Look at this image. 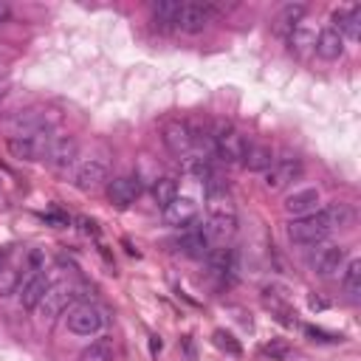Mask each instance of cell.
Returning <instances> with one entry per match:
<instances>
[{"mask_svg":"<svg viewBox=\"0 0 361 361\" xmlns=\"http://www.w3.org/2000/svg\"><path fill=\"white\" fill-rule=\"evenodd\" d=\"M285 234H288V240H290L293 245H319V243L327 240L330 226H327V220H324L322 212H313V214L288 220Z\"/></svg>","mask_w":361,"mask_h":361,"instance_id":"1","label":"cell"},{"mask_svg":"<svg viewBox=\"0 0 361 361\" xmlns=\"http://www.w3.org/2000/svg\"><path fill=\"white\" fill-rule=\"evenodd\" d=\"M51 141H54L51 127H39V130H31V133H23V135H11L6 141V147L20 161H39V158H45Z\"/></svg>","mask_w":361,"mask_h":361,"instance_id":"2","label":"cell"},{"mask_svg":"<svg viewBox=\"0 0 361 361\" xmlns=\"http://www.w3.org/2000/svg\"><path fill=\"white\" fill-rule=\"evenodd\" d=\"M212 144H214V155L223 164H243L248 141L240 130H234L231 124H217L212 133Z\"/></svg>","mask_w":361,"mask_h":361,"instance_id":"3","label":"cell"},{"mask_svg":"<svg viewBox=\"0 0 361 361\" xmlns=\"http://www.w3.org/2000/svg\"><path fill=\"white\" fill-rule=\"evenodd\" d=\"M65 324L76 336H96L104 327V313L90 302H76V305L68 307Z\"/></svg>","mask_w":361,"mask_h":361,"instance_id":"4","label":"cell"},{"mask_svg":"<svg viewBox=\"0 0 361 361\" xmlns=\"http://www.w3.org/2000/svg\"><path fill=\"white\" fill-rule=\"evenodd\" d=\"M217 14V8L212 3H197V0H189V3H180V11H178V20H175V28L183 31V34H200L212 17Z\"/></svg>","mask_w":361,"mask_h":361,"instance_id":"5","label":"cell"},{"mask_svg":"<svg viewBox=\"0 0 361 361\" xmlns=\"http://www.w3.org/2000/svg\"><path fill=\"white\" fill-rule=\"evenodd\" d=\"M347 262V248L338 243H319L316 251L310 254V268L319 276H336Z\"/></svg>","mask_w":361,"mask_h":361,"instance_id":"6","label":"cell"},{"mask_svg":"<svg viewBox=\"0 0 361 361\" xmlns=\"http://www.w3.org/2000/svg\"><path fill=\"white\" fill-rule=\"evenodd\" d=\"M265 189L268 192H279V189H285V186H290L299 175H302V161L296 158V155H285V158H276L265 172Z\"/></svg>","mask_w":361,"mask_h":361,"instance_id":"7","label":"cell"},{"mask_svg":"<svg viewBox=\"0 0 361 361\" xmlns=\"http://www.w3.org/2000/svg\"><path fill=\"white\" fill-rule=\"evenodd\" d=\"M73 296H76V293H73L71 285H65V282H51L37 310H39L45 319H56V316H62V313L73 305Z\"/></svg>","mask_w":361,"mask_h":361,"instance_id":"8","label":"cell"},{"mask_svg":"<svg viewBox=\"0 0 361 361\" xmlns=\"http://www.w3.org/2000/svg\"><path fill=\"white\" fill-rule=\"evenodd\" d=\"M164 144L169 147L172 155H178L180 161L186 155L195 152V135H192V127L186 121H166L164 124Z\"/></svg>","mask_w":361,"mask_h":361,"instance_id":"9","label":"cell"},{"mask_svg":"<svg viewBox=\"0 0 361 361\" xmlns=\"http://www.w3.org/2000/svg\"><path fill=\"white\" fill-rule=\"evenodd\" d=\"M319 203H322V192L316 186H302V189H293L290 195H285L282 209L290 217H305V214L319 212Z\"/></svg>","mask_w":361,"mask_h":361,"instance_id":"10","label":"cell"},{"mask_svg":"<svg viewBox=\"0 0 361 361\" xmlns=\"http://www.w3.org/2000/svg\"><path fill=\"white\" fill-rule=\"evenodd\" d=\"M107 180H110V169H107V164L99 161V158H87L85 164H79L76 178H73L76 189H82V192H96V189L104 186Z\"/></svg>","mask_w":361,"mask_h":361,"instance_id":"11","label":"cell"},{"mask_svg":"<svg viewBox=\"0 0 361 361\" xmlns=\"http://www.w3.org/2000/svg\"><path fill=\"white\" fill-rule=\"evenodd\" d=\"M76 155H79V141L73 135H54L45 158L54 169H68L76 164Z\"/></svg>","mask_w":361,"mask_h":361,"instance_id":"12","label":"cell"},{"mask_svg":"<svg viewBox=\"0 0 361 361\" xmlns=\"http://www.w3.org/2000/svg\"><path fill=\"white\" fill-rule=\"evenodd\" d=\"M178 245H180V251H183L186 257H195V259H206L209 251H212V240H209L206 228H203L197 220H192V223L183 228V237H180Z\"/></svg>","mask_w":361,"mask_h":361,"instance_id":"13","label":"cell"},{"mask_svg":"<svg viewBox=\"0 0 361 361\" xmlns=\"http://www.w3.org/2000/svg\"><path fill=\"white\" fill-rule=\"evenodd\" d=\"M161 214H164V223H166V226L186 228L192 220H197V203H195L192 197H186V195H178L172 203H166V206L161 209Z\"/></svg>","mask_w":361,"mask_h":361,"instance_id":"14","label":"cell"},{"mask_svg":"<svg viewBox=\"0 0 361 361\" xmlns=\"http://www.w3.org/2000/svg\"><path fill=\"white\" fill-rule=\"evenodd\" d=\"M138 195H141V180L133 178V175H121V178L107 180V197L118 209H127L130 203H135Z\"/></svg>","mask_w":361,"mask_h":361,"instance_id":"15","label":"cell"},{"mask_svg":"<svg viewBox=\"0 0 361 361\" xmlns=\"http://www.w3.org/2000/svg\"><path fill=\"white\" fill-rule=\"evenodd\" d=\"M313 51H316L322 59L333 62V59H338V56L344 54V37H341L333 25H327V28H322V31L316 34V45H313Z\"/></svg>","mask_w":361,"mask_h":361,"instance_id":"16","label":"cell"},{"mask_svg":"<svg viewBox=\"0 0 361 361\" xmlns=\"http://www.w3.org/2000/svg\"><path fill=\"white\" fill-rule=\"evenodd\" d=\"M48 276L45 274H39V271H34L25 282H23V290H20V305L25 307V310H37L39 307V302H42V296H45V290H48Z\"/></svg>","mask_w":361,"mask_h":361,"instance_id":"17","label":"cell"},{"mask_svg":"<svg viewBox=\"0 0 361 361\" xmlns=\"http://www.w3.org/2000/svg\"><path fill=\"white\" fill-rule=\"evenodd\" d=\"M333 28H336L344 39L358 42V39H361V8L353 6V8H347V11H336V14H333Z\"/></svg>","mask_w":361,"mask_h":361,"instance_id":"18","label":"cell"},{"mask_svg":"<svg viewBox=\"0 0 361 361\" xmlns=\"http://www.w3.org/2000/svg\"><path fill=\"white\" fill-rule=\"evenodd\" d=\"M305 11H307L305 3H288V6H282V11H279L276 20H274V31H276L279 37H290L293 28L302 23Z\"/></svg>","mask_w":361,"mask_h":361,"instance_id":"19","label":"cell"},{"mask_svg":"<svg viewBox=\"0 0 361 361\" xmlns=\"http://www.w3.org/2000/svg\"><path fill=\"white\" fill-rule=\"evenodd\" d=\"M178 11H180V0H158V3H152V23H155V28L158 31L175 28Z\"/></svg>","mask_w":361,"mask_h":361,"instance_id":"20","label":"cell"},{"mask_svg":"<svg viewBox=\"0 0 361 361\" xmlns=\"http://www.w3.org/2000/svg\"><path fill=\"white\" fill-rule=\"evenodd\" d=\"M319 212L324 214V220H327L330 228H347L353 223V217H355L353 209H350V203H344V200H333V203H327Z\"/></svg>","mask_w":361,"mask_h":361,"instance_id":"21","label":"cell"},{"mask_svg":"<svg viewBox=\"0 0 361 361\" xmlns=\"http://www.w3.org/2000/svg\"><path fill=\"white\" fill-rule=\"evenodd\" d=\"M341 285H344L347 296L353 302H358V296H361V259L358 257H353V259L344 262V268H341Z\"/></svg>","mask_w":361,"mask_h":361,"instance_id":"22","label":"cell"},{"mask_svg":"<svg viewBox=\"0 0 361 361\" xmlns=\"http://www.w3.org/2000/svg\"><path fill=\"white\" fill-rule=\"evenodd\" d=\"M274 164V155L265 144H248L245 149V158H243V166L251 169V172H265L268 166Z\"/></svg>","mask_w":361,"mask_h":361,"instance_id":"23","label":"cell"},{"mask_svg":"<svg viewBox=\"0 0 361 361\" xmlns=\"http://www.w3.org/2000/svg\"><path fill=\"white\" fill-rule=\"evenodd\" d=\"M152 197H155V203L164 209L166 203H172V200L178 197V180H175V178H158L155 186H152Z\"/></svg>","mask_w":361,"mask_h":361,"instance_id":"24","label":"cell"},{"mask_svg":"<svg viewBox=\"0 0 361 361\" xmlns=\"http://www.w3.org/2000/svg\"><path fill=\"white\" fill-rule=\"evenodd\" d=\"M79 361H113V350L107 341H96L79 353Z\"/></svg>","mask_w":361,"mask_h":361,"instance_id":"25","label":"cell"},{"mask_svg":"<svg viewBox=\"0 0 361 361\" xmlns=\"http://www.w3.org/2000/svg\"><path fill=\"white\" fill-rule=\"evenodd\" d=\"M206 259H209L214 274H228L231 271V251L228 248H212Z\"/></svg>","mask_w":361,"mask_h":361,"instance_id":"26","label":"cell"},{"mask_svg":"<svg viewBox=\"0 0 361 361\" xmlns=\"http://www.w3.org/2000/svg\"><path fill=\"white\" fill-rule=\"evenodd\" d=\"M17 288H20V271L11 265H3L0 268V296H11Z\"/></svg>","mask_w":361,"mask_h":361,"instance_id":"27","label":"cell"},{"mask_svg":"<svg viewBox=\"0 0 361 361\" xmlns=\"http://www.w3.org/2000/svg\"><path fill=\"white\" fill-rule=\"evenodd\" d=\"M214 347L217 350H223V353H228V355H240L243 353V347H240V341L231 336V333H226V330H214Z\"/></svg>","mask_w":361,"mask_h":361,"instance_id":"28","label":"cell"},{"mask_svg":"<svg viewBox=\"0 0 361 361\" xmlns=\"http://www.w3.org/2000/svg\"><path fill=\"white\" fill-rule=\"evenodd\" d=\"M290 45H296V51H305V48H310V45H316V31H307L302 23L293 28V34H290Z\"/></svg>","mask_w":361,"mask_h":361,"instance_id":"29","label":"cell"},{"mask_svg":"<svg viewBox=\"0 0 361 361\" xmlns=\"http://www.w3.org/2000/svg\"><path fill=\"white\" fill-rule=\"evenodd\" d=\"M288 353H290V344L282 338H271L268 344H262V355H271V361H282L288 358Z\"/></svg>","mask_w":361,"mask_h":361,"instance_id":"30","label":"cell"},{"mask_svg":"<svg viewBox=\"0 0 361 361\" xmlns=\"http://www.w3.org/2000/svg\"><path fill=\"white\" fill-rule=\"evenodd\" d=\"M313 341H341V336H336V333H324V330H319V327H307L305 330Z\"/></svg>","mask_w":361,"mask_h":361,"instance_id":"31","label":"cell"},{"mask_svg":"<svg viewBox=\"0 0 361 361\" xmlns=\"http://www.w3.org/2000/svg\"><path fill=\"white\" fill-rule=\"evenodd\" d=\"M8 90H11V76H6V73H3V76H0V99H3V96H8Z\"/></svg>","mask_w":361,"mask_h":361,"instance_id":"32","label":"cell"},{"mask_svg":"<svg viewBox=\"0 0 361 361\" xmlns=\"http://www.w3.org/2000/svg\"><path fill=\"white\" fill-rule=\"evenodd\" d=\"M310 307H313V310H324V307H327V302H324V299H319V296H310Z\"/></svg>","mask_w":361,"mask_h":361,"instance_id":"33","label":"cell"},{"mask_svg":"<svg viewBox=\"0 0 361 361\" xmlns=\"http://www.w3.org/2000/svg\"><path fill=\"white\" fill-rule=\"evenodd\" d=\"M149 350H152V353H158V350H161V338H158V336H152V338H149Z\"/></svg>","mask_w":361,"mask_h":361,"instance_id":"34","label":"cell"},{"mask_svg":"<svg viewBox=\"0 0 361 361\" xmlns=\"http://www.w3.org/2000/svg\"><path fill=\"white\" fill-rule=\"evenodd\" d=\"M8 17V6L6 3H0V20H6Z\"/></svg>","mask_w":361,"mask_h":361,"instance_id":"35","label":"cell"},{"mask_svg":"<svg viewBox=\"0 0 361 361\" xmlns=\"http://www.w3.org/2000/svg\"><path fill=\"white\" fill-rule=\"evenodd\" d=\"M6 257H8V254H6V248H0V268L6 265Z\"/></svg>","mask_w":361,"mask_h":361,"instance_id":"36","label":"cell"}]
</instances>
